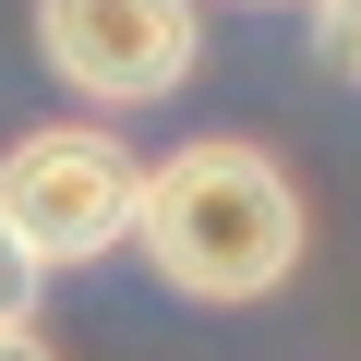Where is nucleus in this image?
<instances>
[{
  "label": "nucleus",
  "mask_w": 361,
  "mask_h": 361,
  "mask_svg": "<svg viewBox=\"0 0 361 361\" xmlns=\"http://www.w3.org/2000/svg\"><path fill=\"white\" fill-rule=\"evenodd\" d=\"M133 241L180 301H265L301 265V193L265 145H180L145 169Z\"/></svg>",
  "instance_id": "f257e3e1"
},
{
  "label": "nucleus",
  "mask_w": 361,
  "mask_h": 361,
  "mask_svg": "<svg viewBox=\"0 0 361 361\" xmlns=\"http://www.w3.org/2000/svg\"><path fill=\"white\" fill-rule=\"evenodd\" d=\"M133 217H145V157L109 121H49L0 157V229L37 265H85L109 241H133Z\"/></svg>",
  "instance_id": "f03ea898"
},
{
  "label": "nucleus",
  "mask_w": 361,
  "mask_h": 361,
  "mask_svg": "<svg viewBox=\"0 0 361 361\" xmlns=\"http://www.w3.org/2000/svg\"><path fill=\"white\" fill-rule=\"evenodd\" d=\"M37 49L73 97L145 109L193 73V0H37Z\"/></svg>",
  "instance_id": "7ed1b4c3"
},
{
  "label": "nucleus",
  "mask_w": 361,
  "mask_h": 361,
  "mask_svg": "<svg viewBox=\"0 0 361 361\" xmlns=\"http://www.w3.org/2000/svg\"><path fill=\"white\" fill-rule=\"evenodd\" d=\"M37 277H49V265H37L13 229H0V325H37Z\"/></svg>",
  "instance_id": "20e7f679"
},
{
  "label": "nucleus",
  "mask_w": 361,
  "mask_h": 361,
  "mask_svg": "<svg viewBox=\"0 0 361 361\" xmlns=\"http://www.w3.org/2000/svg\"><path fill=\"white\" fill-rule=\"evenodd\" d=\"M313 49L337 73H361V0H313Z\"/></svg>",
  "instance_id": "39448f33"
},
{
  "label": "nucleus",
  "mask_w": 361,
  "mask_h": 361,
  "mask_svg": "<svg viewBox=\"0 0 361 361\" xmlns=\"http://www.w3.org/2000/svg\"><path fill=\"white\" fill-rule=\"evenodd\" d=\"M0 361H61V349H49L37 325H0Z\"/></svg>",
  "instance_id": "423d86ee"
}]
</instances>
